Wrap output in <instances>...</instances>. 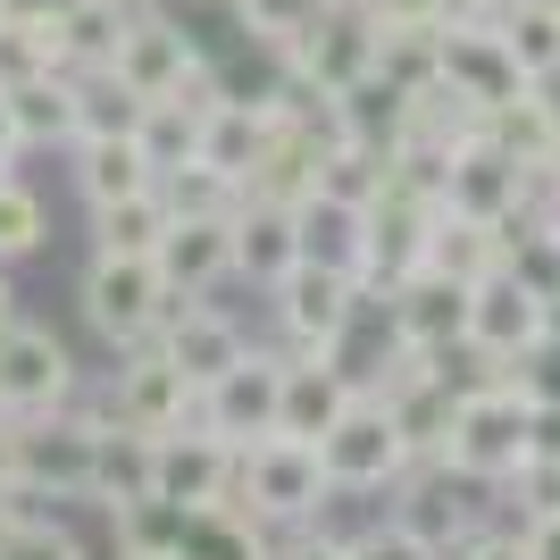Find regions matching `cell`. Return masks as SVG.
<instances>
[{"label": "cell", "mask_w": 560, "mask_h": 560, "mask_svg": "<svg viewBox=\"0 0 560 560\" xmlns=\"http://www.w3.org/2000/svg\"><path fill=\"white\" fill-rule=\"evenodd\" d=\"M544 444V410L518 394L511 376H468L452 401V435H444V468H460L468 486H511L527 452Z\"/></svg>", "instance_id": "cell-1"}, {"label": "cell", "mask_w": 560, "mask_h": 560, "mask_svg": "<svg viewBox=\"0 0 560 560\" xmlns=\"http://www.w3.org/2000/svg\"><path fill=\"white\" fill-rule=\"evenodd\" d=\"M552 327H560V293L527 259H502L493 277L468 284V360H477V376H502L518 351H536Z\"/></svg>", "instance_id": "cell-2"}, {"label": "cell", "mask_w": 560, "mask_h": 560, "mask_svg": "<svg viewBox=\"0 0 560 560\" xmlns=\"http://www.w3.org/2000/svg\"><path fill=\"white\" fill-rule=\"evenodd\" d=\"M327 502H335V477H327V460H318V444H302V435H259V444H243L234 511H252L268 536L318 527Z\"/></svg>", "instance_id": "cell-3"}, {"label": "cell", "mask_w": 560, "mask_h": 560, "mask_svg": "<svg viewBox=\"0 0 560 560\" xmlns=\"http://www.w3.org/2000/svg\"><path fill=\"white\" fill-rule=\"evenodd\" d=\"M93 468H101V427L84 410L9 419V486L25 502H93Z\"/></svg>", "instance_id": "cell-4"}, {"label": "cell", "mask_w": 560, "mask_h": 560, "mask_svg": "<svg viewBox=\"0 0 560 560\" xmlns=\"http://www.w3.org/2000/svg\"><path fill=\"white\" fill-rule=\"evenodd\" d=\"M75 302H84V327H93L109 351H135V343H160L167 310H176V284L160 277V259L93 252V268H84V284H75Z\"/></svg>", "instance_id": "cell-5"}, {"label": "cell", "mask_w": 560, "mask_h": 560, "mask_svg": "<svg viewBox=\"0 0 560 560\" xmlns=\"http://www.w3.org/2000/svg\"><path fill=\"white\" fill-rule=\"evenodd\" d=\"M318 460H327L335 493H394L410 468H419V452H410V435L394 427V410L360 385V394L343 401V419L318 435Z\"/></svg>", "instance_id": "cell-6"}, {"label": "cell", "mask_w": 560, "mask_h": 560, "mask_svg": "<svg viewBox=\"0 0 560 560\" xmlns=\"http://www.w3.org/2000/svg\"><path fill=\"white\" fill-rule=\"evenodd\" d=\"M192 410H201V385H192L160 343L117 351V369H109V419L126 427V435H151V444H160V435L192 427Z\"/></svg>", "instance_id": "cell-7"}, {"label": "cell", "mask_w": 560, "mask_h": 560, "mask_svg": "<svg viewBox=\"0 0 560 560\" xmlns=\"http://www.w3.org/2000/svg\"><path fill=\"white\" fill-rule=\"evenodd\" d=\"M84 376H75V351L50 327H9L0 335V419H50V410H75Z\"/></svg>", "instance_id": "cell-8"}, {"label": "cell", "mask_w": 560, "mask_h": 560, "mask_svg": "<svg viewBox=\"0 0 560 560\" xmlns=\"http://www.w3.org/2000/svg\"><path fill=\"white\" fill-rule=\"evenodd\" d=\"M234 477H243V452L210 435L201 419L151 444V493L176 511H234Z\"/></svg>", "instance_id": "cell-9"}, {"label": "cell", "mask_w": 560, "mask_h": 560, "mask_svg": "<svg viewBox=\"0 0 560 560\" xmlns=\"http://www.w3.org/2000/svg\"><path fill=\"white\" fill-rule=\"evenodd\" d=\"M401 527H419V536L427 544H435V552H468V544H477V536H486V527H493V486H468V477H460V468H444V460H419V468H410V477H401Z\"/></svg>", "instance_id": "cell-10"}, {"label": "cell", "mask_w": 560, "mask_h": 560, "mask_svg": "<svg viewBox=\"0 0 560 560\" xmlns=\"http://www.w3.org/2000/svg\"><path fill=\"white\" fill-rule=\"evenodd\" d=\"M435 218H444V201H435V192H419V185H394V192L369 210V277H360V293H369V302L427 268V252H435Z\"/></svg>", "instance_id": "cell-11"}, {"label": "cell", "mask_w": 560, "mask_h": 560, "mask_svg": "<svg viewBox=\"0 0 560 560\" xmlns=\"http://www.w3.org/2000/svg\"><path fill=\"white\" fill-rule=\"evenodd\" d=\"M268 302H277L284 351H310V343H343L369 293H360V277H351V268H318V259H302V268H293Z\"/></svg>", "instance_id": "cell-12"}, {"label": "cell", "mask_w": 560, "mask_h": 560, "mask_svg": "<svg viewBox=\"0 0 560 560\" xmlns=\"http://www.w3.org/2000/svg\"><path fill=\"white\" fill-rule=\"evenodd\" d=\"M536 192H544V167H518L493 135L460 142V151H452V167H444V210L493 218V226H511V218L527 210Z\"/></svg>", "instance_id": "cell-13"}, {"label": "cell", "mask_w": 560, "mask_h": 560, "mask_svg": "<svg viewBox=\"0 0 560 560\" xmlns=\"http://www.w3.org/2000/svg\"><path fill=\"white\" fill-rule=\"evenodd\" d=\"M277 401H284V351H252V360H234L218 385H201V410H192V419L243 452V444H259V435H277Z\"/></svg>", "instance_id": "cell-14"}, {"label": "cell", "mask_w": 560, "mask_h": 560, "mask_svg": "<svg viewBox=\"0 0 560 560\" xmlns=\"http://www.w3.org/2000/svg\"><path fill=\"white\" fill-rule=\"evenodd\" d=\"M109 68L126 75L142 101H176V93H192V84L210 75V59H201V43H192V34L167 18V9H151V18L126 25V43H117Z\"/></svg>", "instance_id": "cell-15"}, {"label": "cell", "mask_w": 560, "mask_h": 560, "mask_svg": "<svg viewBox=\"0 0 560 560\" xmlns=\"http://www.w3.org/2000/svg\"><path fill=\"white\" fill-rule=\"evenodd\" d=\"M284 75H293V84H310V93H327V101L360 93V84L376 75V25H369V18H343V9H327V18L310 25L302 43L284 50Z\"/></svg>", "instance_id": "cell-16"}, {"label": "cell", "mask_w": 560, "mask_h": 560, "mask_svg": "<svg viewBox=\"0 0 560 560\" xmlns=\"http://www.w3.org/2000/svg\"><path fill=\"white\" fill-rule=\"evenodd\" d=\"M385 327L394 343H419V351H468V284L444 277V268H419L385 293Z\"/></svg>", "instance_id": "cell-17"}, {"label": "cell", "mask_w": 560, "mask_h": 560, "mask_svg": "<svg viewBox=\"0 0 560 560\" xmlns=\"http://www.w3.org/2000/svg\"><path fill=\"white\" fill-rule=\"evenodd\" d=\"M160 351L192 385H218L234 360H252V335H243V318L218 310L210 293H176V310H167V327H160Z\"/></svg>", "instance_id": "cell-18"}, {"label": "cell", "mask_w": 560, "mask_h": 560, "mask_svg": "<svg viewBox=\"0 0 560 560\" xmlns=\"http://www.w3.org/2000/svg\"><path fill=\"white\" fill-rule=\"evenodd\" d=\"M444 84L468 93L477 109H511L518 93H536V75L518 68V50L502 43V25H444Z\"/></svg>", "instance_id": "cell-19"}, {"label": "cell", "mask_w": 560, "mask_h": 560, "mask_svg": "<svg viewBox=\"0 0 560 560\" xmlns=\"http://www.w3.org/2000/svg\"><path fill=\"white\" fill-rule=\"evenodd\" d=\"M293 268H302V210L252 201V192H243V210H234V284L277 293Z\"/></svg>", "instance_id": "cell-20"}, {"label": "cell", "mask_w": 560, "mask_h": 560, "mask_svg": "<svg viewBox=\"0 0 560 560\" xmlns=\"http://www.w3.org/2000/svg\"><path fill=\"white\" fill-rule=\"evenodd\" d=\"M68 176H75V192H84V210L160 185V167H151L142 135H75V142H68Z\"/></svg>", "instance_id": "cell-21"}, {"label": "cell", "mask_w": 560, "mask_h": 560, "mask_svg": "<svg viewBox=\"0 0 560 560\" xmlns=\"http://www.w3.org/2000/svg\"><path fill=\"white\" fill-rule=\"evenodd\" d=\"M277 117H284L277 93H259V101L218 93L210 109H201V160L226 167V176H252V160L268 151V135H277Z\"/></svg>", "instance_id": "cell-22"}, {"label": "cell", "mask_w": 560, "mask_h": 560, "mask_svg": "<svg viewBox=\"0 0 560 560\" xmlns=\"http://www.w3.org/2000/svg\"><path fill=\"white\" fill-rule=\"evenodd\" d=\"M59 68H68V18H59V0L9 9L0 18V93H18L34 75H59Z\"/></svg>", "instance_id": "cell-23"}, {"label": "cell", "mask_w": 560, "mask_h": 560, "mask_svg": "<svg viewBox=\"0 0 560 560\" xmlns=\"http://www.w3.org/2000/svg\"><path fill=\"white\" fill-rule=\"evenodd\" d=\"M160 277L176 293H218L234 277V218H176L160 243Z\"/></svg>", "instance_id": "cell-24"}, {"label": "cell", "mask_w": 560, "mask_h": 560, "mask_svg": "<svg viewBox=\"0 0 560 560\" xmlns=\"http://www.w3.org/2000/svg\"><path fill=\"white\" fill-rule=\"evenodd\" d=\"M167 226H176V210H167V192H126V201H101L93 210V252L109 259H160Z\"/></svg>", "instance_id": "cell-25"}, {"label": "cell", "mask_w": 560, "mask_h": 560, "mask_svg": "<svg viewBox=\"0 0 560 560\" xmlns=\"http://www.w3.org/2000/svg\"><path fill=\"white\" fill-rule=\"evenodd\" d=\"M502 259H511V226L468 218V210H444V218H435V252H427V268H444V277L477 284V277H493Z\"/></svg>", "instance_id": "cell-26"}, {"label": "cell", "mask_w": 560, "mask_h": 560, "mask_svg": "<svg viewBox=\"0 0 560 560\" xmlns=\"http://www.w3.org/2000/svg\"><path fill=\"white\" fill-rule=\"evenodd\" d=\"M302 259L318 268H351V277H369V210H351V201H302Z\"/></svg>", "instance_id": "cell-27"}, {"label": "cell", "mask_w": 560, "mask_h": 560, "mask_svg": "<svg viewBox=\"0 0 560 560\" xmlns=\"http://www.w3.org/2000/svg\"><path fill=\"white\" fill-rule=\"evenodd\" d=\"M176 560H277V536L252 511H185Z\"/></svg>", "instance_id": "cell-28"}, {"label": "cell", "mask_w": 560, "mask_h": 560, "mask_svg": "<svg viewBox=\"0 0 560 560\" xmlns=\"http://www.w3.org/2000/svg\"><path fill=\"white\" fill-rule=\"evenodd\" d=\"M486 135L502 142L518 167H552V160H560V101L536 84V93H518L511 109H493V117H486Z\"/></svg>", "instance_id": "cell-29"}, {"label": "cell", "mask_w": 560, "mask_h": 560, "mask_svg": "<svg viewBox=\"0 0 560 560\" xmlns=\"http://www.w3.org/2000/svg\"><path fill=\"white\" fill-rule=\"evenodd\" d=\"M68 84H75V135H135L151 109L117 68H68Z\"/></svg>", "instance_id": "cell-30"}, {"label": "cell", "mask_w": 560, "mask_h": 560, "mask_svg": "<svg viewBox=\"0 0 560 560\" xmlns=\"http://www.w3.org/2000/svg\"><path fill=\"white\" fill-rule=\"evenodd\" d=\"M9 109H18L25 151H68V142H75V84H68V68L18 84V93H9Z\"/></svg>", "instance_id": "cell-31"}, {"label": "cell", "mask_w": 560, "mask_h": 560, "mask_svg": "<svg viewBox=\"0 0 560 560\" xmlns=\"http://www.w3.org/2000/svg\"><path fill=\"white\" fill-rule=\"evenodd\" d=\"M493 25H502V43L518 50V68L536 84H560V0H502Z\"/></svg>", "instance_id": "cell-32"}, {"label": "cell", "mask_w": 560, "mask_h": 560, "mask_svg": "<svg viewBox=\"0 0 560 560\" xmlns=\"http://www.w3.org/2000/svg\"><path fill=\"white\" fill-rule=\"evenodd\" d=\"M160 192H167V210H176V218H234V210H243V176H226V167H210V160L167 167Z\"/></svg>", "instance_id": "cell-33"}, {"label": "cell", "mask_w": 560, "mask_h": 560, "mask_svg": "<svg viewBox=\"0 0 560 560\" xmlns=\"http://www.w3.org/2000/svg\"><path fill=\"white\" fill-rule=\"evenodd\" d=\"M142 493H151V435L109 427V435H101V468H93V502L117 511V502H142Z\"/></svg>", "instance_id": "cell-34"}, {"label": "cell", "mask_w": 560, "mask_h": 560, "mask_svg": "<svg viewBox=\"0 0 560 560\" xmlns=\"http://www.w3.org/2000/svg\"><path fill=\"white\" fill-rule=\"evenodd\" d=\"M135 135H142V151H151L160 176H167V167H185V160H201V101H185V93H176V101H151Z\"/></svg>", "instance_id": "cell-35"}, {"label": "cell", "mask_w": 560, "mask_h": 560, "mask_svg": "<svg viewBox=\"0 0 560 560\" xmlns=\"http://www.w3.org/2000/svg\"><path fill=\"white\" fill-rule=\"evenodd\" d=\"M59 18H68V68H109L135 25L117 0H59Z\"/></svg>", "instance_id": "cell-36"}, {"label": "cell", "mask_w": 560, "mask_h": 560, "mask_svg": "<svg viewBox=\"0 0 560 560\" xmlns=\"http://www.w3.org/2000/svg\"><path fill=\"white\" fill-rule=\"evenodd\" d=\"M43 243H50V210H43V192L18 185V176H0V268L34 259Z\"/></svg>", "instance_id": "cell-37"}, {"label": "cell", "mask_w": 560, "mask_h": 560, "mask_svg": "<svg viewBox=\"0 0 560 560\" xmlns=\"http://www.w3.org/2000/svg\"><path fill=\"white\" fill-rule=\"evenodd\" d=\"M234 18H243V34H252L259 50H277V59H284L310 25L327 18V0H234Z\"/></svg>", "instance_id": "cell-38"}, {"label": "cell", "mask_w": 560, "mask_h": 560, "mask_svg": "<svg viewBox=\"0 0 560 560\" xmlns=\"http://www.w3.org/2000/svg\"><path fill=\"white\" fill-rule=\"evenodd\" d=\"M518 502V518H544V511H560V444L544 435L536 452H527V468H518L511 486H502Z\"/></svg>", "instance_id": "cell-39"}, {"label": "cell", "mask_w": 560, "mask_h": 560, "mask_svg": "<svg viewBox=\"0 0 560 560\" xmlns=\"http://www.w3.org/2000/svg\"><path fill=\"white\" fill-rule=\"evenodd\" d=\"M502 376H511L518 394L536 401L544 419H560V327H552V335H544V343H536V351H518V360H511V369H502Z\"/></svg>", "instance_id": "cell-40"}, {"label": "cell", "mask_w": 560, "mask_h": 560, "mask_svg": "<svg viewBox=\"0 0 560 560\" xmlns=\"http://www.w3.org/2000/svg\"><path fill=\"white\" fill-rule=\"evenodd\" d=\"M0 560H93V552H84V536H75V527H59V518H34V511H25V518H18V536L0 544Z\"/></svg>", "instance_id": "cell-41"}, {"label": "cell", "mask_w": 560, "mask_h": 560, "mask_svg": "<svg viewBox=\"0 0 560 560\" xmlns=\"http://www.w3.org/2000/svg\"><path fill=\"white\" fill-rule=\"evenodd\" d=\"M343 544H351V560H444L419 527H401V518H376V527H360V536H343Z\"/></svg>", "instance_id": "cell-42"}, {"label": "cell", "mask_w": 560, "mask_h": 560, "mask_svg": "<svg viewBox=\"0 0 560 560\" xmlns=\"http://www.w3.org/2000/svg\"><path fill=\"white\" fill-rule=\"evenodd\" d=\"M277 560H351V544L327 536V527H284V536H277Z\"/></svg>", "instance_id": "cell-43"}, {"label": "cell", "mask_w": 560, "mask_h": 560, "mask_svg": "<svg viewBox=\"0 0 560 560\" xmlns=\"http://www.w3.org/2000/svg\"><path fill=\"white\" fill-rule=\"evenodd\" d=\"M452 560H536V552H527V527H486V536L468 544V552H452Z\"/></svg>", "instance_id": "cell-44"}, {"label": "cell", "mask_w": 560, "mask_h": 560, "mask_svg": "<svg viewBox=\"0 0 560 560\" xmlns=\"http://www.w3.org/2000/svg\"><path fill=\"white\" fill-rule=\"evenodd\" d=\"M502 0H435V25H493Z\"/></svg>", "instance_id": "cell-45"}, {"label": "cell", "mask_w": 560, "mask_h": 560, "mask_svg": "<svg viewBox=\"0 0 560 560\" xmlns=\"http://www.w3.org/2000/svg\"><path fill=\"white\" fill-rule=\"evenodd\" d=\"M25 160V135H18V109H9V93H0V176H18Z\"/></svg>", "instance_id": "cell-46"}, {"label": "cell", "mask_w": 560, "mask_h": 560, "mask_svg": "<svg viewBox=\"0 0 560 560\" xmlns=\"http://www.w3.org/2000/svg\"><path fill=\"white\" fill-rule=\"evenodd\" d=\"M527 552H536V560H560V511L527 518Z\"/></svg>", "instance_id": "cell-47"}, {"label": "cell", "mask_w": 560, "mask_h": 560, "mask_svg": "<svg viewBox=\"0 0 560 560\" xmlns=\"http://www.w3.org/2000/svg\"><path fill=\"white\" fill-rule=\"evenodd\" d=\"M18 518H25V493H18V486H0V544L18 536Z\"/></svg>", "instance_id": "cell-48"}, {"label": "cell", "mask_w": 560, "mask_h": 560, "mask_svg": "<svg viewBox=\"0 0 560 560\" xmlns=\"http://www.w3.org/2000/svg\"><path fill=\"white\" fill-rule=\"evenodd\" d=\"M18 327V293H9V268H0V335Z\"/></svg>", "instance_id": "cell-49"}, {"label": "cell", "mask_w": 560, "mask_h": 560, "mask_svg": "<svg viewBox=\"0 0 560 560\" xmlns=\"http://www.w3.org/2000/svg\"><path fill=\"white\" fill-rule=\"evenodd\" d=\"M327 9H343V18H369V9H376V0H327Z\"/></svg>", "instance_id": "cell-50"}, {"label": "cell", "mask_w": 560, "mask_h": 560, "mask_svg": "<svg viewBox=\"0 0 560 560\" xmlns=\"http://www.w3.org/2000/svg\"><path fill=\"white\" fill-rule=\"evenodd\" d=\"M544 192H552V210H560V160H552V167H544Z\"/></svg>", "instance_id": "cell-51"}, {"label": "cell", "mask_w": 560, "mask_h": 560, "mask_svg": "<svg viewBox=\"0 0 560 560\" xmlns=\"http://www.w3.org/2000/svg\"><path fill=\"white\" fill-rule=\"evenodd\" d=\"M117 9H126V18H151V9H160V0H117Z\"/></svg>", "instance_id": "cell-52"}, {"label": "cell", "mask_w": 560, "mask_h": 560, "mask_svg": "<svg viewBox=\"0 0 560 560\" xmlns=\"http://www.w3.org/2000/svg\"><path fill=\"white\" fill-rule=\"evenodd\" d=\"M9 9H18V0H0V18H9Z\"/></svg>", "instance_id": "cell-53"}, {"label": "cell", "mask_w": 560, "mask_h": 560, "mask_svg": "<svg viewBox=\"0 0 560 560\" xmlns=\"http://www.w3.org/2000/svg\"><path fill=\"white\" fill-rule=\"evenodd\" d=\"M218 9H234V0H218Z\"/></svg>", "instance_id": "cell-54"}]
</instances>
